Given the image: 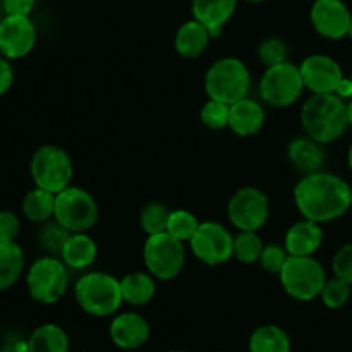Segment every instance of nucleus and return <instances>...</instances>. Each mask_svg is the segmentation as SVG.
Here are the masks:
<instances>
[{"label":"nucleus","instance_id":"obj_1","mask_svg":"<svg viewBox=\"0 0 352 352\" xmlns=\"http://www.w3.org/2000/svg\"><path fill=\"white\" fill-rule=\"evenodd\" d=\"M299 213L313 222L325 223L346 215L352 205V189L342 177L330 172L305 175L294 188Z\"/></svg>","mask_w":352,"mask_h":352},{"label":"nucleus","instance_id":"obj_2","mask_svg":"<svg viewBox=\"0 0 352 352\" xmlns=\"http://www.w3.org/2000/svg\"><path fill=\"white\" fill-rule=\"evenodd\" d=\"M301 124L311 140L320 144L332 143L349 126L347 105L336 93H313L301 109Z\"/></svg>","mask_w":352,"mask_h":352},{"label":"nucleus","instance_id":"obj_3","mask_svg":"<svg viewBox=\"0 0 352 352\" xmlns=\"http://www.w3.org/2000/svg\"><path fill=\"white\" fill-rule=\"evenodd\" d=\"M74 296L82 311L91 316H110L124 302L120 280L105 272L85 274L74 285Z\"/></svg>","mask_w":352,"mask_h":352},{"label":"nucleus","instance_id":"obj_4","mask_svg":"<svg viewBox=\"0 0 352 352\" xmlns=\"http://www.w3.org/2000/svg\"><path fill=\"white\" fill-rule=\"evenodd\" d=\"M250 85V71L244 62L236 57H226L213 62L205 74V91L208 98L227 105L246 98Z\"/></svg>","mask_w":352,"mask_h":352},{"label":"nucleus","instance_id":"obj_5","mask_svg":"<svg viewBox=\"0 0 352 352\" xmlns=\"http://www.w3.org/2000/svg\"><path fill=\"white\" fill-rule=\"evenodd\" d=\"M284 291L292 299L308 302L322 294L327 284L325 268L313 256L289 254L284 268L278 274Z\"/></svg>","mask_w":352,"mask_h":352},{"label":"nucleus","instance_id":"obj_6","mask_svg":"<svg viewBox=\"0 0 352 352\" xmlns=\"http://www.w3.org/2000/svg\"><path fill=\"white\" fill-rule=\"evenodd\" d=\"M30 174L36 188L50 191L54 195L71 186L72 160L67 151L55 144H43L36 148L30 162Z\"/></svg>","mask_w":352,"mask_h":352},{"label":"nucleus","instance_id":"obj_7","mask_svg":"<svg viewBox=\"0 0 352 352\" xmlns=\"http://www.w3.org/2000/svg\"><path fill=\"white\" fill-rule=\"evenodd\" d=\"M69 285L67 265L54 256L38 258L26 274V287L31 299L40 305H55L64 298Z\"/></svg>","mask_w":352,"mask_h":352},{"label":"nucleus","instance_id":"obj_8","mask_svg":"<svg viewBox=\"0 0 352 352\" xmlns=\"http://www.w3.org/2000/svg\"><path fill=\"white\" fill-rule=\"evenodd\" d=\"M143 260L148 274L160 280H172L184 268V243L168 232L148 236L143 248Z\"/></svg>","mask_w":352,"mask_h":352},{"label":"nucleus","instance_id":"obj_9","mask_svg":"<svg viewBox=\"0 0 352 352\" xmlns=\"http://www.w3.org/2000/svg\"><path fill=\"white\" fill-rule=\"evenodd\" d=\"M54 217L69 232H86L98 220V205L86 189L67 186L55 195Z\"/></svg>","mask_w":352,"mask_h":352},{"label":"nucleus","instance_id":"obj_10","mask_svg":"<svg viewBox=\"0 0 352 352\" xmlns=\"http://www.w3.org/2000/svg\"><path fill=\"white\" fill-rule=\"evenodd\" d=\"M305 91L301 69L292 62H282L267 67L260 81V95L268 105L289 107L299 100Z\"/></svg>","mask_w":352,"mask_h":352},{"label":"nucleus","instance_id":"obj_11","mask_svg":"<svg viewBox=\"0 0 352 352\" xmlns=\"http://www.w3.org/2000/svg\"><path fill=\"white\" fill-rule=\"evenodd\" d=\"M270 215V201L261 189L246 186L237 189L227 205V217L239 230H260Z\"/></svg>","mask_w":352,"mask_h":352},{"label":"nucleus","instance_id":"obj_12","mask_svg":"<svg viewBox=\"0 0 352 352\" xmlns=\"http://www.w3.org/2000/svg\"><path fill=\"white\" fill-rule=\"evenodd\" d=\"M191 251L201 263L217 267L234 256V237L230 230L217 222L199 223L198 230L189 241Z\"/></svg>","mask_w":352,"mask_h":352},{"label":"nucleus","instance_id":"obj_13","mask_svg":"<svg viewBox=\"0 0 352 352\" xmlns=\"http://www.w3.org/2000/svg\"><path fill=\"white\" fill-rule=\"evenodd\" d=\"M36 45V26L30 16H9L0 21V54L17 60L33 52Z\"/></svg>","mask_w":352,"mask_h":352},{"label":"nucleus","instance_id":"obj_14","mask_svg":"<svg viewBox=\"0 0 352 352\" xmlns=\"http://www.w3.org/2000/svg\"><path fill=\"white\" fill-rule=\"evenodd\" d=\"M309 19L318 34L329 40H340L349 34L352 14L342 0H315Z\"/></svg>","mask_w":352,"mask_h":352},{"label":"nucleus","instance_id":"obj_15","mask_svg":"<svg viewBox=\"0 0 352 352\" xmlns=\"http://www.w3.org/2000/svg\"><path fill=\"white\" fill-rule=\"evenodd\" d=\"M305 88L313 93H336L337 86L342 81V69L329 55H309L299 65Z\"/></svg>","mask_w":352,"mask_h":352},{"label":"nucleus","instance_id":"obj_16","mask_svg":"<svg viewBox=\"0 0 352 352\" xmlns=\"http://www.w3.org/2000/svg\"><path fill=\"white\" fill-rule=\"evenodd\" d=\"M109 333L119 349L136 351L150 339V323L140 313H120L110 322Z\"/></svg>","mask_w":352,"mask_h":352},{"label":"nucleus","instance_id":"obj_17","mask_svg":"<svg viewBox=\"0 0 352 352\" xmlns=\"http://www.w3.org/2000/svg\"><path fill=\"white\" fill-rule=\"evenodd\" d=\"M236 9L237 0H191L192 17L208 28L212 38L220 36Z\"/></svg>","mask_w":352,"mask_h":352},{"label":"nucleus","instance_id":"obj_18","mask_svg":"<svg viewBox=\"0 0 352 352\" xmlns=\"http://www.w3.org/2000/svg\"><path fill=\"white\" fill-rule=\"evenodd\" d=\"M323 243V230L318 222L301 220L287 230L284 246L292 256H313Z\"/></svg>","mask_w":352,"mask_h":352},{"label":"nucleus","instance_id":"obj_19","mask_svg":"<svg viewBox=\"0 0 352 352\" xmlns=\"http://www.w3.org/2000/svg\"><path fill=\"white\" fill-rule=\"evenodd\" d=\"M265 117L263 107L246 96L230 105L229 127L237 136H254L263 127Z\"/></svg>","mask_w":352,"mask_h":352},{"label":"nucleus","instance_id":"obj_20","mask_svg":"<svg viewBox=\"0 0 352 352\" xmlns=\"http://www.w3.org/2000/svg\"><path fill=\"white\" fill-rule=\"evenodd\" d=\"M287 158L296 170L305 175L318 172L325 162V151L318 141L311 138H296L287 146Z\"/></svg>","mask_w":352,"mask_h":352},{"label":"nucleus","instance_id":"obj_21","mask_svg":"<svg viewBox=\"0 0 352 352\" xmlns=\"http://www.w3.org/2000/svg\"><path fill=\"white\" fill-rule=\"evenodd\" d=\"M210 40V31L205 24L196 21L195 17L181 24L174 38V47L181 57L196 58L206 50Z\"/></svg>","mask_w":352,"mask_h":352},{"label":"nucleus","instance_id":"obj_22","mask_svg":"<svg viewBox=\"0 0 352 352\" xmlns=\"http://www.w3.org/2000/svg\"><path fill=\"white\" fill-rule=\"evenodd\" d=\"M98 256L96 243L85 232H72L60 251V258L72 270H85L91 267Z\"/></svg>","mask_w":352,"mask_h":352},{"label":"nucleus","instance_id":"obj_23","mask_svg":"<svg viewBox=\"0 0 352 352\" xmlns=\"http://www.w3.org/2000/svg\"><path fill=\"white\" fill-rule=\"evenodd\" d=\"M23 272V248L16 241H0V292L16 285Z\"/></svg>","mask_w":352,"mask_h":352},{"label":"nucleus","instance_id":"obj_24","mask_svg":"<svg viewBox=\"0 0 352 352\" xmlns=\"http://www.w3.org/2000/svg\"><path fill=\"white\" fill-rule=\"evenodd\" d=\"M71 342L62 327L43 323L31 332L28 339V352H69Z\"/></svg>","mask_w":352,"mask_h":352},{"label":"nucleus","instance_id":"obj_25","mask_svg":"<svg viewBox=\"0 0 352 352\" xmlns=\"http://www.w3.org/2000/svg\"><path fill=\"white\" fill-rule=\"evenodd\" d=\"M153 275L144 272H133L127 274L120 280V291H122L124 302L133 306L148 305L155 298L157 285H155Z\"/></svg>","mask_w":352,"mask_h":352},{"label":"nucleus","instance_id":"obj_26","mask_svg":"<svg viewBox=\"0 0 352 352\" xmlns=\"http://www.w3.org/2000/svg\"><path fill=\"white\" fill-rule=\"evenodd\" d=\"M287 332L277 325H261L251 333L250 352H291Z\"/></svg>","mask_w":352,"mask_h":352},{"label":"nucleus","instance_id":"obj_27","mask_svg":"<svg viewBox=\"0 0 352 352\" xmlns=\"http://www.w3.org/2000/svg\"><path fill=\"white\" fill-rule=\"evenodd\" d=\"M55 195L41 188H34L23 198V213L30 222L43 223L54 217Z\"/></svg>","mask_w":352,"mask_h":352},{"label":"nucleus","instance_id":"obj_28","mask_svg":"<svg viewBox=\"0 0 352 352\" xmlns=\"http://www.w3.org/2000/svg\"><path fill=\"white\" fill-rule=\"evenodd\" d=\"M263 241L256 230H241L234 237V258L241 263H256L263 251Z\"/></svg>","mask_w":352,"mask_h":352},{"label":"nucleus","instance_id":"obj_29","mask_svg":"<svg viewBox=\"0 0 352 352\" xmlns=\"http://www.w3.org/2000/svg\"><path fill=\"white\" fill-rule=\"evenodd\" d=\"M199 222L188 210H175L170 212L167 223V232L182 243H189L198 230Z\"/></svg>","mask_w":352,"mask_h":352},{"label":"nucleus","instance_id":"obj_30","mask_svg":"<svg viewBox=\"0 0 352 352\" xmlns=\"http://www.w3.org/2000/svg\"><path fill=\"white\" fill-rule=\"evenodd\" d=\"M168 217H170V210L167 206L158 201L148 203L143 208V212H141V227H143V230L148 236L167 232Z\"/></svg>","mask_w":352,"mask_h":352},{"label":"nucleus","instance_id":"obj_31","mask_svg":"<svg viewBox=\"0 0 352 352\" xmlns=\"http://www.w3.org/2000/svg\"><path fill=\"white\" fill-rule=\"evenodd\" d=\"M320 298H322L323 305H325L327 308L330 309L342 308V306H346L347 301L351 299V284L339 277L332 278V280H327Z\"/></svg>","mask_w":352,"mask_h":352},{"label":"nucleus","instance_id":"obj_32","mask_svg":"<svg viewBox=\"0 0 352 352\" xmlns=\"http://www.w3.org/2000/svg\"><path fill=\"white\" fill-rule=\"evenodd\" d=\"M229 116H230V105L217 100L210 98L205 105L201 107L199 112V119L206 127L213 131H220L223 127L229 126Z\"/></svg>","mask_w":352,"mask_h":352},{"label":"nucleus","instance_id":"obj_33","mask_svg":"<svg viewBox=\"0 0 352 352\" xmlns=\"http://www.w3.org/2000/svg\"><path fill=\"white\" fill-rule=\"evenodd\" d=\"M287 45L280 40V38H267L258 47V57L263 62L267 67L272 65H278L282 62H287Z\"/></svg>","mask_w":352,"mask_h":352},{"label":"nucleus","instance_id":"obj_34","mask_svg":"<svg viewBox=\"0 0 352 352\" xmlns=\"http://www.w3.org/2000/svg\"><path fill=\"white\" fill-rule=\"evenodd\" d=\"M72 232H69L64 226L55 220L54 223H47L43 229L40 230V243L45 250H48L50 253H58L60 254L62 248H64L65 241L69 239Z\"/></svg>","mask_w":352,"mask_h":352},{"label":"nucleus","instance_id":"obj_35","mask_svg":"<svg viewBox=\"0 0 352 352\" xmlns=\"http://www.w3.org/2000/svg\"><path fill=\"white\" fill-rule=\"evenodd\" d=\"M287 258H289V253L287 250H285V246L272 243V244H267V246H263V251H261L260 260L258 261H260L261 268H263L265 272L278 275L282 268H284Z\"/></svg>","mask_w":352,"mask_h":352},{"label":"nucleus","instance_id":"obj_36","mask_svg":"<svg viewBox=\"0 0 352 352\" xmlns=\"http://www.w3.org/2000/svg\"><path fill=\"white\" fill-rule=\"evenodd\" d=\"M332 268L336 277L349 282L352 285V243L344 244L336 253L332 261Z\"/></svg>","mask_w":352,"mask_h":352},{"label":"nucleus","instance_id":"obj_37","mask_svg":"<svg viewBox=\"0 0 352 352\" xmlns=\"http://www.w3.org/2000/svg\"><path fill=\"white\" fill-rule=\"evenodd\" d=\"M19 230V217L10 210H0V241H16Z\"/></svg>","mask_w":352,"mask_h":352},{"label":"nucleus","instance_id":"obj_38","mask_svg":"<svg viewBox=\"0 0 352 352\" xmlns=\"http://www.w3.org/2000/svg\"><path fill=\"white\" fill-rule=\"evenodd\" d=\"M36 0H2V7L9 16H30Z\"/></svg>","mask_w":352,"mask_h":352},{"label":"nucleus","instance_id":"obj_39","mask_svg":"<svg viewBox=\"0 0 352 352\" xmlns=\"http://www.w3.org/2000/svg\"><path fill=\"white\" fill-rule=\"evenodd\" d=\"M14 85V69L9 58L0 55V96L6 95Z\"/></svg>","mask_w":352,"mask_h":352},{"label":"nucleus","instance_id":"obj_40","mask_svg":"<svg viewBox=\"0 0 352 352\" xmlns=\"http://www.w3.org/2000/svg\"><path fill=\"white\" fill-rule=\"evenodd\" d=\"M336 95H339L340 98H352V79L351 78H342V81L339 82L336 89Z\"/></svg>","mask_w":352,"mask_h":352},{"label":"nucleus","instance_id":"obj_41","mask_svg":"<svg viewBox=\"0 0 352 352\" xmlns=\"http://www.w3.org/2000/svg\"><path fill=\"white\" fill-rule=\"evenodd\" d=\"M347 119H349V126L352 127V100L349 102V105H347Z\"/></svg>","mask_w":352,"mask_h":352},{"label":"nucleus","instance_id":"obj_42","mask_svg":"<svg viewBox=\"0 0 352 352\" xmlns=\"http://www.w3.org/2000/svg\"><path fill=\"white\" fill-rule=\"evenodd\" d=\"M347 162H349V168H351V172H352V144H351V148H349V155H347Z\"/></svg>","mask_w":352,"mask_h":352},{"label":"nucleus","instance_id":"obj_43","mask_svg":"<svg viewBox=\"0 0 352 352\" xmlns=\"http://www.w3.org/2000/svg\"><path fill=\"white\" fill-rule=\"evenodd\" d=\"M246 2H251V3H260V2H265V0H246Z\"/></svg>","mask_w":352,"mask_h":352},{"label":"nucleus","instance_id":"obj_44","mask_svg":"<svg viewBox=\"0 0 352 352\" xmlns=\"http://www.w3.org/2000/svg\"><path fill=\"white\" fill-rule=\"evenodd\" d=\"M349 36L352 38V21H351V28H349Z\"/></svg>","mask_w":352,"mask_h":352},{"label":"nucleus","instance_id":"obj_45","mask_svg":"<svg viewBox=\"0 0 352 352\" xmlns=\"http://www.w3.org/2000/svg\"><path fill=\"white\" fill-rule=\"evenodd\" d=\"M0 352H10V351H7V349H0Z\"/></svg>","mask_w":352,"mask_h":352},{"label":"nucleus","instance_id":"obj_46","mask_svg":"<svg viewBox=\"0 0 352 352\" xmlns=\"http://www.w3.org/2000/svg\"><path fill=\"white\" fill-rule=\"evenodd\" d=\"M168 352H186V351H168Z\"/></svg>","mask_w":352,"mask_h":352},{"label":"nucleus","instance_id":"obj_47","mask_svg":"<svg viewBox=\"0 0 352 352\" xmlns=\"http://www.w3.org/2000/svg\"><path fill=\"white\" fill-rule=\"evenodd\" d=\"M0 6H2V0H0Z\"/></svg>","mask_w":352,"mask_h":352},{"label":"nucleus","instance_id":"obj_48","mask_svg":"<svg viewBox=\"0 0 352 352\" xmlns=\"http://www.w3.org/2000/svg\"><path fill=\"white\" fill-rule=\"evenodd\" d=\"M351 79H352V76H351Z\"/></svg>","mask_w":352,"mask_h":352}]
</instances>
